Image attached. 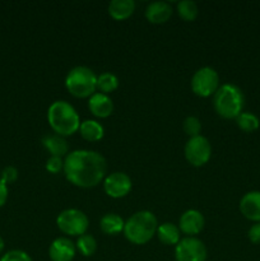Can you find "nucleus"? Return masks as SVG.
Returning a JSON list of instances; mask_svg holds the SVG:
<instances>
[{
    "label": "nucleus",
    "mask_w": 260,
    "mask_h": 261,
    "mask_svg": "<svg viewBox=\"0 0 260 261\" xmlns=\"http://www.w3.org/2000/svg\"><path fill=\"white\" fill-rule=\"evenodd\" d=\"M132 178L125 172H112L103 180L105 193L112 199L124 198L132 191Z\"/></svg>",
    "instance_id": "nucleus-10"
},
{
    "label": "nucleus",
    "mask_w": 260,
    "mask_h": 261,
    "mask_svg": "<svg viewBox=\"0 0 260 261\" xmlns=\"http://www.w3.org/2000/svg\"><path fill=\"white\" fill-rule=\"evenodd\" d=\"M0 261H32V257L23 250H10L3 255Z\"/></svg>",
    "instance_id": "nucleus-26"
},
{
    "label": "nucleus",
    "mask_w": 260,
    "mask_h": 261,
    "mask_svg": "<svg viewBox=\"0 0 260 261\" xmlns=\"http://www.w3.org/2000/svg\"><path fill=\"white\" fill-rule=\"evenodd\" d=\"M240 212L249 221L260 222V191H249L241 198L239 204Z\"/></svg>",
    "instance_id": "nucleus-13"
},
{
    "label": "nucleus",
    "mask_w": 260,
    "mask_h": 261,
    "mask_svg": "<svg viewBox=\"0 0 260 261\" xmlns=\"http://www.w3.org/2000/svg\"><path fill=\"white\" fill-rule=\"evenodd\" d=\"M79 133H81L82 138L87 142H98L103 138L105 129L96 120H84L81 122Z\"/></svg>",
    "instance_id": "nucleus-20"
},
{
    "label": "nucleus",
    "mask_w": 260,
    "mask_h": 261,
    "mask_svg": "<svg viewBox=\"0 0 260 261\" xmlns=\"http://www.w3.org/2000/svg\"><path fill=\"white\" fill-rule=\"evenodd\" d=\"M65 87L76 98H89L97 91V75L88 66H75L66 75Z\"/></svg>",
    "instance_id": "nucleus-5"
},
{
    "label": "nucleus",
    "mask_w": 260,
    "mask_h": 261,
    "mask_svg": "<svg viewBox=\"0 0 260 261\" xmlns=\"http://www.w3.org/2000/svg\"><path fill=\"white\" fill-rule=\"evenodd\" d=\"M155 234H157L158 240L167 246H176L181 240V231L178 226L170 223V222L160 224Z\"/></svg>",
    "instance_id": "nucleus-17"
},
{
    "label": "nucleus",
    "mask_w": 260,
    "mask_h": 261,
    "mask_svg": "<svg viewBox=\"0 0 260 261\" xmlns=\"http://www.w3.org/2000/svg\"><path fill=\"white\" fill-rule=\"evenodd\" d=\"M176 261H205L206 247L196 237H184L175 246Z\"/></svg>",
    "instance_id": "nucleus-9"
},
{
    "label": "nucleus",
    "mask_w": 260,
    "mask_h": 261,
    "mask_svg": "<svg viewBox=\"0 0 260 261\" xmlns=\"http://www.w3.org/2000/svg\"><path fill=\"white\" fill-rule=\"evenodd\" d=\"M219 88V75L211 66H203L194 73L191 78V89L199 97H211Z\"/></svg>",
    "instance_id": "nucleus-7"
},
{
    "label": "nucleus",
    "mask_w": 260,
    "mask_h": 261,
    "mask_svg": "<svg viewBox=\"0 0 260 261\" xmlns=\"http://www.w3.org/2000/svg\"><path fill=\"white\" fill-rule=\"evenodd\" d=\"M213 106L217 114L223 119H236L241 112H244V92L236 84H222L214 94Z\"/></svg>",
    "instance_id": "nucleus-3"
},
{
    "label": "nucleus",
    "mask_w": 260,
    "mask_h": 261,
    "mask_svg": "<svg viewBox=\"0 0 260 261\" xmlns=\"http://www.w3.org/2000/svg\"><path fill=\"white\" fill-rule=\"evenodd\" d=\"M172 12L173 10L170 3L160 0V2H153L147 5V8H145V18L150 23L162 24V23H166L170 19Z\"/></svg>",
    "instance_id": "nucleus-15"
},
{
    "label": "nucleus",
    "mask_w": 260,
    "mask_h": 261,
    "mask_svg": "<svg viewBox=\"0 0 260 261\" xmlns=\"http://www.w3.org/2000/svg\"><path fill=\"white\" fill-rule=\"evenodd\" d=\"M185 158L194 167H201L206 165L212 157V144L205 137L198 135V137L189 138L185 144Z\"/></svg>",
    "instance_id": "nucleus-8"
},
{
    "label": "nucleus",
    "mask_w": 260,
    "mask_h": 261,
    "mask_svg": "<svg viewBox=\"0 0 260 261\" xmlns=\"http://www.w3.org/2000/svg\"><path fill=\"white\" fill-rule=\"evenodd\" d=\"M76 247L68 237H58L48 247V257L51 261H73Z\"/></svg>",
    "instance_id": "nucleus-12"
},
{
    "label": "nucleus",
    "mask_w": 260,
    "mask_h": 261,
    "mask_svg": "<svg viewBox=\"0 0 260 261\" xmlns=\"http://www.w3.org/2000/svg\"><path fill=\"white\" fill-rule=\"evenodd\" d=\"M158 228L154 214L149 211H140L133 214L124 226V236L134 245H145L153 239Z\"/></svg>",
    "instance_id": "nucleus-4"
},
{
    "label": "nucleus",
    "mask_w": 260,
    "mask_h": 261,
    "mask_svg": "<svg viewBox=\"0 0 260 261\" xmlns=\"http://www.w3.org/2000/svg\"><path fill=\"white\" fill-rule=\"evenodd\" d=\"M18 178V170L13 166H7L4 170L0 173V180L5 184V185H9V184L15 182Z\"/></svg>",
    "instance_id": "nucleus-28"
},
{
    "label": "nucleus",
    "mask_w": 260,
    "mask_h": 261,
    "mask_svg": "<svg viewBox=\"0 0 260 261\" xmlns=\"http://www.w3.org/2000/svg\"><path fill=\"white\" fill-rule=\"evenodd\" d=\"M107 163L103 155L96 150L76 149L64 160V175L74 186L91 189L106 177Z\"/></svg>",
    "instance_id": "nucleus-1"
},
{
    "label": "nucleus",
    "mask_w": 260,
    "mask_h": 261,
    "mask_svg": "<svg viewBox=\"0 0 260 261\" xmlns=\"http://www.w3.org/2000/svg\"><path fill=\"white\" fill-rule=\"evenodd\" d=\"M124 219L116 213L105 214L99 221V228L105 234H109V236H115L120 232H124Z\"/></svg>",
    "instance_id": "nucleus-19"
},
{
    "label": "nucleus",
    "mask_w": 260,
    "mask_h": 261,
    "mask_svg": "<svg viewBox=\"0 0 260 261\" xmlns=\"http://www.w3.org/2000/svg\"><path fill=\"white\" fill-rule=\"evenodd\" d=\"M4 247H5V242H4V240H3V237L0 236V254H2V252H3Z\"/></svg>",
    "instance_id": "nucleus-31"
},
{
    "label": "nucleus",
    "mask_w": 260,
    "mask_h": 261,
    "mask_svg": "<svg viewBox=\"0 0 260 261\" xmlns=\"http://www.w3.org/2000/svg\"><path fill=\"white\" fill-rule=\"evenodd\" d=\"M8 194H9V191H8V185H5V184L0 180V208L4 206V204L7 203Z\"/></svg>",
    "instance_id": "nucleus-30"
},
{
    "label": "nucleus",
    "mask_w": 260,
    "mask_h": 261,
    "mask_svg": "<svg viewBox=\"0 0 260 261\" xmlns=\"http://www.w3.org/2000/svg\"><path fill=\"white\" fill-rule=\"evenodd\" d=\"M176 10L177 14L180 15L181 19L186 20V22H193L196 19L199 14L198 5L193 0H181L176 5Z\"/></svg>",
    "instance_id": "nucleus-22"
},
{
    "label": "nucleus",
    "mask_w": 260,
    "mask_h": 261,
    "mask_svg": "<svg viewBox=\"0 0 260 261\" xmlns=\"http://www.w3.org/2000/svg\"><path fill=\"white\" fill-rule=\"evenodd\" d=\"M183 127H184V132H185L190 138L198 137V135H200L201 122L198 117L188 116L185 120H184Z\"/></svg>",
    "instance_id": "nucleus-25"
},
{
    "label": "nucleus",
    "mask_w": 260,
    "mask_h": 261,
    "mask_svg": "<svg viewBox=\"0 0 260 261\" xmlns=\"http://www.w3.org/2000/svg\"><path fill=\"white\" fill-rule=\"evenodd\" d=\"M75 247L83 256L89 257L94 255V252L97 251V241L92 234L84 233L78 237Z\"/></svg>",
    "instance_id": "nucleus-24"
},
{
    "label": "nucleus",
    "mask_w": 260,
    "mask_h": 261,
    "mask_svg": "<svg viewBox=\"0 0 260 261\" xmlns=\"http://www.w3.org/2000/svg\"><path fill=\"white\" fill-rule=\"evenodd\" d=\"M88 109L92 115L98 119H106L114 112V102L110 96L96 92L88 99Z\"/></svg>",
    "instance_id": "nucleus-14"
},
{
    "label": "nucleus",
    "mask_w": 260,
    "mask_h": 261,
    "mask_svg": "<svg viewBox=\"0 0 260 261\" xmlns=\"http://www.w3.org/2000/svg\"><path fill=\"white\" fill-rule=\"evenodd\" d=\"M45 168L47 172L56 175L60 171H64V160L61 157H56V155H50V158L46 161Z\"/></svg>",
    "instance_id": "nucleus-27"
},
{
    "label": "nucleus",
    "mask_w": 260,
    "mask_h": 261,
    "mask_svg": "<svg viewBox=\"0 0 260 261\" xmlns=\"http://www.w3.org/2000/svg\"><path fill=\"white\" fill-rule=\"evenodd\" d=\"M134 10V0H112L109 4V14L116 20L127 19Z\"/></svg>",
    "instance_id": "nucleus-18"
},
{
    "label": "nucleus",
    "mask_w": 260,
    "mask_h": 261,
    "mask_svg": "<svg viewBox=\"0 0 260 261\" xmlns=\"http://www.w3.org/2000/svg\"><path fill=\"white\" fill-rule=\"evenodd\" d=\"M236 124L242 132L245 133H252L255 130L259 129L260 120L256 115L252 112H241L239 116L236 117Z\"/></svg>",
    "instance_id": "nucleus-23"
},
{
    "label": "nucleus",
    "mask_w": 260,
    "mask_h": 261,
    "mask_svg": "<svg viewBox=\"0 0 260 261\" xmlns=\"http://www.w3.org/2000/svg\"><path fill=\"white\" fill-rule=\"evenodd\" d=\"M58 228L68 236H82L87 233L89 227V219L84 212L79 209H65L56 218Z\"/></svg>",
    "instance_id": "nucleus-6"
},
{
    "label": "nucleus",
    "mask_w": 260,
    "mask_h": 261,
    "mask_svg": "<svg viewBox=\"0 0 260 261\" xmlns=\"http://www.w3.org/2000/svg\"><path fill=\"white\" fill-rule=\"evenodd\" d=\"M247 237H249L250 241L255 245L260 244V222L254 223L247 231Z\"/></svg>",
    "instance_id": "nucleus-29"
},
{
    "label": "nucleus",
    "mask_w": 260,
    "mask_h": 261,
    "mask_svg": "<svg viewBox=\"0 0 260 261\" xmlns=\"http://www.w3.org/2000/svg\"><path fill=\"white\" fill-rule=\"evenodd\" d=\"M119 78L110 71H105V73L97 75V91L99 93L109 96L110 93L119 88Z\"/></svg>",
    "instance_id": "nucleus-21"
},
{
    "label": "nucleus",
    "mask_w": 260,
    "mask_h": 261,
    "mask_svg": "<svg viewBox=\"0 0 260 261\" xmlns=\"http://www.w3.org/2000/svg\"><path fill=\"white\" fill-rule=\"evenodd\" d=\"M47 121L54 133L61 137L75 134L81 126L78 112L66 101H55L47 110Z\"/></svg>",
    "instance_id": "nucleus-2"
},
{
    "label": "nucleus",
    "mask_w": 260,
    "mask_h": 261,
    "mask_svg": "<svg viewBox=\"0 0 260 261\" xmlns=\"http://www.w3.org/2000/svg\"><path fill=\"white\" fill-rule=\"evenodd\" d=\"M42 144L51 155L56 157H66L69 152V144L66 139L58 134H46L42 138Z\"/></svg>",
    "instance_id": "nucleus-16"
},
{
    "label": "nucleus",
    "mask_w": 260,
    "mask_h": 261,
    "mask_svg": "<svg viewBox=\"0 0 260 261\" xmlns=\"http://www.w3.org/2000/svg\"><path fill=\"white\" fill-rule=\"evenodd\" d=\"M204 224H205V219L201 212L196 209H189L181 214L178 228L181 233L186 234V237H194L203 231Z\"/></svg>",
    "instance_id": "nucleus-11"
}]
</instances>
